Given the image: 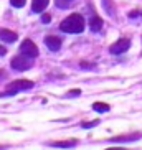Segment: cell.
I'll return each instance as SVG.
<instances>
[{
  "label": "cell",
  "instance_id": "7402d4cb",
  "mask_svg": "<svg viewBox=\"0 0 142 150\" xmlns=\"http://www.w3.org/2000/svg\"><path fill=\"white\" fill-rule=\"evenodd\" d=\"M0 76H4V71H2V69H0Z\"/></svg>",
  "mask_w": 142,
  "mask_h": 150
},
{
  "label": "cell",
  "instance_id": "2e32d148",
  "mask_svg": "<svg viewBox=\"0 0 142 150\" xmlns=\"http://www.w3.org/2000/svg\"><path fill=\"white\" fill-rule=\"evenodd\" d=\"M98 124H99V120H91V122H83L81 127L83 129H91V127H94V125H98Z\"/></svg>",
  "mask_w": 142,
  "mask_h": 150
},
{
  "label": "cell",
  "instance_id": "5bb4252c",
  "mask_svg": "<svg viewBox=\"0 0 142 150\" xmlns=\"http://www.w3.org/2000/svg\"><path fill=\"white\" fill-rule=\"evenodd\" d=\"M71 5L70 0H56V7H60V8H68Z\"/></svg>",
  "mask_w": 142,
  "mask_h": 150
},
{
  "label": "cell",
  "instance_id": "8992f818",
  "mask_svg": "<svg viewBox=\"0 0 142 150\" xmlns=\"http://www.w3.org/2000/svg\"><path fill=\"white\" fill-rule=\"evenodd\" d=\"M45 45H46L48 50H51V51H58V50L61 48V40H60L58 36H46V38H45Z\"/></svg>",
  "mask_w": 142,
  "mask_h": 150
},
{
  "label": "cell",
  "instance_id": "3957f363",
  "mask_svg": "<svg viewBox=\"0 0 142 150\" xmlns=\"http://www.w3.org/2000/svg\"><path fill=\"white\" fill-rule=\"evenodd\" d=\"M20 50H22V53L25 54V56H28V58H36L38 54H40V51H38V46H36L35 43L31 40H25L22 43V46H20Z\"/></svg>",
  "mask_w": 142,
  "mask_h": 150
},
{
  "label": "cell",
  "instance_id": "277c9868",
  "mask_svg": "<svg viewBox=\"0 0 142 150\" xmlns=\"http://www.w3.org/2000/svg\"><path fill=\"white\" fill-rule=\"evenodd\" d=\"M31 88H33V81L30 79H18L7 86V89L12 91V93H18V91H25V89H31Z\"/></svg>",
  "mask_w": 142,
  "mask_h": 150
},
{
  "label": "cell",
  "instance_id": "7a4b0ae2",
  "mask_svg": "<svg viewBox=\"0 0 142 150\" xmlns=\"http://www.w3.org/2000/svg\"><path fill=\"white\" fill-rule=\"evenodd\" d=\"M10 66L17 71H27L31 68V58L25 56V54H18V56H15L13 59H12Z\"/></svg>",
  "mask_w": 142,
  "mask_h": 150
},
{
  "label": "cell",
  "instance_id": "9c48e42d",
  "mask_svg": "<svg viewBox=\"0 0 142 150\" xmlns=\"http://www.w3.org/2000/svg\"><path fill=\"white\" fill-rule=\"evenodd\" d=\"M48 4H50V0H33L31 2V10L35 13H40V12H43L48 7Z\"/></svg>",
  "mask_w": 142,
  "mask_h": 150
},
{
  "label": "cell",
  "instance_id": "ffe728a7",
  "mask_svg": "<svg viewBox=\"0 0 142 150\" xmlns=\"http://www.w3.org/2000/svg\"><path fill=\"white\" fill-rule=\"evenodd\" d=\"M5 53H7V48L5 46H0V56H4Z\"/></svg>",
  "mask_w": 142,
  "mask_h": 150
},
{
  "label": "cell",
  "instance_id": "7c38bea8",
  "mask_svg": "<svg viewBox=\"0 0 142 150\" xmlns=\"http://www.w3.org/2000/svg\"><path fill=\"white\" fill-rule=\"evenodd\" d=\"M102 7L106 8V12L111 15V17H114V15H116V8H114L112 0H102Z\"/></svg>",
  "mask_w": 142,
  "mask_h": 150
},
{
  "label": "cell",
  "instance_id": "e0dca14e",
  "mask_svg": "<svg viewBox=\"0 0 142 150\" xmlns=\"http://www.w3.org/2000/svg\"><path fill=\"white\" fill-rule=\"evenodd\" d=\"M80 94H81L80 89H71V91L66 94V96H68V97H76V96H80Z\"/></svg>",
  "mask_w": 142,
  "mask_h": 150
},
{
  "label": "cell",
  "instance_id": "ac0fdd59",
  "mask_svg": "<svg viewBox=\"0 0 142 150\" xmlns=\"http://www.w3.org/2000/svg\"><path fill=\"white\" fill-rule=\"evenodd\" d=\"M41 22H43V23H50V22H51V15L43 13V15H41Z\"/></svg>",
  "mask_w": 142,
  "mask_h": 150
},
{
  "label": "cell",
  "instance_id": "9a60e30c",
  "mask_svg": "<svg viewBox=\"0 0 142 150\" xmlns=\"http://www.w3.org/2000/svg\"><path fill=\"white\" fill-rule=\"evenodd\" d=\"M25 2H27V0H10L12 7H17V8H22L23 5H25Z\"/></svg>",
  "mask_w": 142,
  "mask_h": 150
},
{
  "label": "cell",
  "instance_id": "30bf717a",
  "mask_svg": "<svg viewBox=\"0 0 142 150\" xmlns=\"http://www.w3.org/2000/svg\"><path fill=\"white\" fill-rule=\"evenodd\" d=\"M89 28L93 31H99L102 28V20L101 17H98V15H93L91 17V20H89Z\"/></svg>",
  "mask_w": 142,
  "mask_h": 150
},
{
  "label": "cell",
  "instance_id": "52a82bcc",
  "mask_svg": "<svg viewBox=\"0 0 142 150\" xmlns=\"http://www.w3.org/2000/svg\"><path fill=\"white\" fill-rule=\"evenodd\" d=\"M142 132H136V134H127V135H117V137H112L111 142H134L141 139Z\"/></svg>",
  "mask_w": 142,
  "mask_h": 150
},
{
  "label": "cell",
  "instance_id": "ba28073f",
  "mask_svg": "<svg viewBox=\"0 0 142 150\" xmlns=\"http://www.w3.org/2000/svg\"><path fill=\"white\" fill-rule=\"evenodd\" d=\"M0 38H2L5 43H13V41H17L18 35L13 33V31H10V30H0Z\"/></svg>",
  "mask_w": 142,
  "mask_h": 150
},
{
  "label": "cell",
  "instance_id": "6da1fadb",
  "mask_svg": "<svg viewBox=\"0 0 142 150\" xmlns=\"http://www.w3.org/2000/svg\"><path fill=\"white\" fill-rule=\"evenodd\" d=\"M60 28L65 33H81V31L84 30V18L78 13H73L63 20Z\"/></svg>",
  "mask_w": 142,
  "mask_h": 150
},
{
  "label": "cell",
  "instance_id": "8fae6325",
  "mask_svg": "<svg viewBox=\"0 0 142 150\" xmlns=\"http://www.w3.org/2000/svg\"><path fill=\"white\" fill-rule=\"evenodd\" d=\"M78 144L76 139H71V140H63V142H53L51 147H56V149H70V147H75Z\"/></svg>",
  "mask_w": 142,
  "mask_h": 150
},
{
  "label": "cell",
  "instance_id": "5b68a950",
  "mask_svg": "<svg viewBox=\"0 0 142 150\" xmlns=\"http://www.w3.org/2000/svg\"><path fill=\"white\" fill-rule=\"evenodd\" d=\"M129 46H131V41H129L127 38H121V40H117L116 43L111 45L109 51H111L112 54H121V53H124V51H127Z\"/></svg>",
  "mask_w": 142,
  "mask_h": 150
},
{
  "label": "cell",
  "instance_id": "4fadbf2b",
  "mask_svg": "<svg viewBox=\"0 0 142 150\" xmlns=\"http://www.w3.org/2000/svg\"><path fill=\"white\" fill-rule=\"evenodd\" d=\"M93 109L96 110V112H107L111 107L107 106L106 102H94V104H93Z\"/></svg>",
  "mask_w": 142,
  "mask_h": 150
},
{
  "label": "cell",
  "instance_id": "44dd1931",
  "mask_svg": "<svg viewBox=\"0 0 142 150\" xmlns=\"http://www.w3.org/2000/svg\"><path fill=\"white\" fill-rule=\"evenodd\" d=\"M109 150H124V149H122V147H111Z\"/></svg>",
  "mask_w": 142,
  "mask_h": 150
},
{
  "label": "cell",
  "instance_id": "d6986e66",
  "mask_svg": "<svg viewBox=\"0 0 142 150\" xmlns=\"http://www.w3.org/2000/svg\"><path fill=\"white\" fill-rule=\"evenodd\" d=\"M81 66L84 68V69H91V68H93L94 64H88V63H84V61H83V63H81Z\"/></svg>",
  "mask_w": 142,
  "mask_h": 150
}]
</instances>
